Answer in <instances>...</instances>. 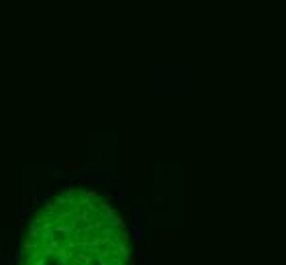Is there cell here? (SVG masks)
Returning <instances> with one entry per match:
<instances>
[{"mask_svg": "<svg viewBox=\"0 0 286 265\" xmlns=\"http://www.w3.org/2000/svg\"><path fill=\"white\" fill-rule=\"evenodd\" d=\"M123 218L102 196L70 190L43 206L25 235L20 265H129Z\"/></svg>", "mask_w": 286, "mask_h": 265, "instance_id": "cell-1", "label": "cell"}]
</instances>
